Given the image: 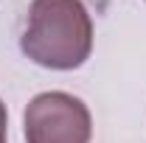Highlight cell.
Instances as JSON below:
<instances>
[{
	"label": "cell",
	"instance_id": "cell-1",
	"mask_svg": "<svg viewBox=\"0 0 146 143\" xmlns=\"http://www.w3.org/2000/svg\"><path fill=\"white\" fill-rule=\"evenodd\" d=\"M20 48L48 70H76L93 51V20L82 0H31Z\"/></svg>",
	"mask_w": 146,
	"mask_h": 143
},
{
	"label": "cell",
	"instance_id": "cell-2",
	"mask_svg": "<svg viewBox=\"0 0 146 143\" xmlns=\"http://www.w3.org/2000/svg\"><path fill=\"white\" fill-rule=\"evenodd\" d=\"M23 126L28 143H90L93 135L87 104L62 90L34 95L25 107Z\"/></svg>",
	"mask_w": 146,
	"mask_h": 143
},
{
	"label": "cell",
	"instance_id": "cell-3",
	"mask_svg": "<svg viewBox=\"0 0 146 143\" xmlns=\"http://www.w3.org/2000/svg\"><path fill=\"white\" fill-rule=\"evenodd\" d=\"M6 129H9V115H6V104L0 101V143H6Z\"/></svg>",
	"mask_w": 146,
	"mask_h": 143
}]
</instances>
